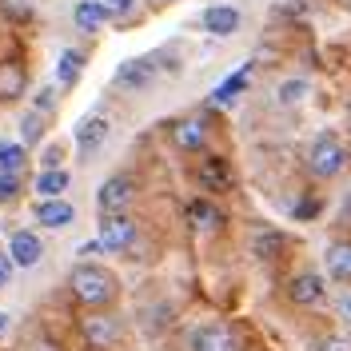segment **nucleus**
Here are the masks:
<instances>
[{"label":"nucleus","mask_w":351,"mask_h":351,"mask_svg":"<svg viewBox=\"0 0 351 351\" xmlns=\"http://www.w3.org/2000/svg\"><path fill=\"white\" fill-rule=\"evenodd\" d=\"M68 291H72V300L84 307V311H108L120 300V280H116V271L104 267V263L80 260L68 271Z\"/></svg>","instance_id":"f257e3e1"},{"label":"nucleus","mask_w":351,"mask_h":351,"mask_svg":"<svg viewBox=\"0 0 351 351\" xmlns=\"http://www.w3.org/2000/svg\"><path fill=\"white\" fill-rule=\"evenodd\" d=\"M351 164V148L339 140V132H319L311 144H307L304 152V168L311 180H319V184H331V180H339V176L348 172Z\"/></svg>","instance_id":"f03ea898"},{"label":"nucleus","mask_w":351,"mask_h":351,"mask_svg":"<svg viewBox=\"0 0 351 351\" xmlns=\"http://www.w3.org/2000/svg\"><path fill=\"white\" fill-rule=\"evenodd\" d=\"M96 240L104 247V256H124L140 240V219L132 212H112V216L96 219Z\"/></svg>","instance_id":"7ed1b4c3"},{"label":"nucleus","mask_w":351,"mask_h":351,"mask_svg":"<svg viewBox=\"0 0 351 351\" xmlns=\"http://www.w3.org/2000/svg\"><path fill=\"white\" fill-rule=\"evenodd\" d=\"M80 339L88 351H116L124 343V319L116 311H88L80 319Z\"/></svg>","instance_id":"20e7f679"},{"label":"nucleus","mask_w":351,"mask_h":351,"mask_svg":"<svg viewBox=\"0 0 351 351\" xmlns=\"http://www.w3.org/2000/svg\"><path fill=\"white\" fill-rule=\"evenodd\" d=\"M112 136V120L104 112H88L76 120V128H72V148H76V160L80 164H92L96 156L104 152V144H108Z\"/></svg>","instance_id":"39448f33"},{"label":"nucleus","mask_w":351,"mask_h":351,"mask_svg":"<svg viewBox=\"0 0 351 351\" xmlns=\"http://www.w3.org/2000/svg\"><path fill=\"white\" fill-rule=\"evenodd\" d=\"M140 196V180L132 172H112L100 188H96V216H112V212H132V204Z\"/></svg>","instance_id":"423d86ee"},{"label":"nucleus","mask_w":351,"mask_h":351,"mask_svg":"<svg viewBox=\"0 0 351 351\" xmlns=\"http://www.w3.org/2000/svg\"><path fill=\"white\" fill-rule=\"evenodd\" d=\"M168 136H172V148L184 156H204L212 148V128L204 116H180L168 124Z\"/></svg>","instance_id":"0eeeda50"},{"label":"nucleus","mask_w":351,"mask_h":351,"mask_svg":"<svg viewBox=\"0 0 351 351\" xmlns=\"http://www.w3.org/2000/svg\"><path fill=\"white\" fill-rule=\"evenodd\" d=\"M196 184L208 196L232 192V188H236V168H232V160H223V156H216V152H204V160L196 164Z\"/></svg>","instance_id":"6e6552de"},{"label":"nucleus","mask_w":351,"mask_h":351,"mask_svg":"<svg viewBox=\"0 0 351 351\" xmlns=\"http://www.w3.org/2000/svg\"><path fill=\"white\" fill-rule=\"evenodd\" d=\"M284 295H287L291 307H319L328 300V276H324V271H311V267H307V271H295V276L287 280Z\"/></svg>","instance_id":"1a4fd4ad"},{"label":"nucleus","mask_w":351,"mask_h":351,"mask_svg":"<svg viewBox=\"0 0 351 351\" xmlns=\"http://www.w3.org/2000/svg\"><path fill=\"white\" fill-rule=\"evenodd\" d=\"M156 76H160V64H156V56H128L124 64L116 68L112 84L120 88V92H144V88H152V84H156Z\"/></svg>","instance_id":"9d476101"},{"label":"nucleus","mask_w":351,"mask_h":351,"mask_svg":"<svg viewBox=\"0 0 351 351\" xmlns=\"http://www.w3.org/2000/svg\"><path fill=\"white\" fill-rule=\"evenodd\" d=\"M188 351H240V339L228 324L208 319V324L188 331Z\"/></svg>","instance_id":"9b49d317"},{"label":"nucleus","mask_w":351,"mask_h":351,"mask_svg":"<svg viewBox=\"0 0 351 351\" xmlns=\"http://www.w3.org/2000/svg\"><path fill=\"white\" fill-rule=\"evenodd\" d=\"M28 84L32 76L21 56H0V104H21L28 96Z\"/></svg>","instance_id":"f8f14e48"},{"label":"nucleus","mask_w":351,"mask_h":351,"mask_svg":"<svg viewBox=\"0 0 351 351\" xmlns=\"http://www.w3.org/2000/svg\"><path fill=\"white\" fill-rule=\"evenodd\" d=\"M184 216L192 223V232H199V236H216V232H223V223H228L212 196H192L188 208H184Z\"/></svg>","instance_id":"ddd939ff"},{"label":"nucleus","mask_w":351,"mask_h":351,"mask_svg":"<svg viewBox=\"0 0 351 351\" xmlns=\"http://www.w3.org/2000/svg\"><path fill=\"white\" fill-rule=\"evenodd\" d=\"M8 260H12V267H36V263L44 260V240L40 232H28V228H21V232H12L8 236Z\"/></svg>","instance_id":"4468645a"},{"label":"nucleus","mask_w":351,"mask_h":351,"mask_svg":"<svg viewBox=\"0 0 351 351\" xmlns=\"http://www.w3.org/2000/svg\"><path fill=\"white\" fill-rule=\"evenodd\" d=\"M32 216L44 232H64L68 223H76V204H68L64 196L56 199H36L32 204Z\"/></svg>","instance_id":"2eb2a0df"},{"label":"nucleus","mask_w":351,"mask_h":351,"mask_svg":"<svg viewBox=\"0 0 351 351\" xmlns=\"http://www.w3.org/2000/svg\"><path fill=\"white\" fill-rule=\"evenodd\" d=\"M199 24H204V32L208 36H236L240 32V24H243V16H240V8L236 4H208L204 12H199Z\"/></svg>","instance_id":"dca6fc26"},{"label":"nucleus","mask_w":351,"mask_h":351,"mask_svg":"<svg viewBox=\"0 0 351 351\" xmlns=\"http://www.w3.org/2000/svg\"><path fill=\"white\" fill-rule=\"evenodd\" d=\"M88 68V52L84 48H60V56H56V88H64V92H72V88L80 84V76H84Z\"/></svg>","instance_id":"f3484780"},{"label":"nucleus","mask_w":351,"mask_h":351,"mask_svg":"<svg viewBox=\"0 0 351 351\" xmlns=\"http://www.w3.org/2000/svg\"><path fill=\"white\" fill-rule=\"evenodd\" d=\"M324 271L335 284H351V240H331L324 247Z\"/></svg>","instance_id":"a211bd4d"},{"label":"nucleus","mask_w":351,"mask_h":351,"mask_svg":"<svg viewBox=\"0 0 351 351\" xmlns=\"http://www.w3.org/2000/svg\"><path fill=\"white\" fill-rule=\"evenodd\" d=\"M48 124H52V116H44L40 108H28L21 112V120H16V140H21L24 148H36L44 144V136H48Z\"/></svg>","instance_id":"6ab92c4d"},{"label":"nucleus","mask_w":351,"mask_h":351,"mask_svg":"<svg viewBox=\"0 0 351 351\" xmlns=\"http://www.w3.org/2000/svg\"><path fill=\"white\" fill-rule=\"evenodd\" d=\"M104 24H108V12H104L100 0H76V4H72V28H76V32L92 36V32H100Z\"/></svg>","instance_id":"aec40b11"},{"label":"nucleus","mask_w":351,"mask_h":351,"mask_svg":"<svg viewBox=\"0 0 351 351\" xmlns=\"http://www.w3.org/2000/svg\"><path fill=\"white\" fill-rule=\"evenodd\" d=\"M32 188H36V199H56L72 188V176H68L64 168H40V176H36Z\"/></svg>","instance_id":"412c9836"},{"label":"nucleus","mask_w":351,"mask_h":351,"mask_svg":"<svg viewBox=\"0 0 351 351\" xmlns=\"http://www.w3.org/2000/svg\"><path fill=\"white\" fill-rule=\"evenodd\" d=\"M284 232H276V228H263V232H256L252 236V256L260 263H267V260H280V252H284Z\"/></svg>","instance_id":"4be33fe9"},{"label":"nucleus","mask_w":351,"mask_h":351,"mask_svg":"<svg viewBox=\"0 0 351 351\" xmlns=\"http://www.w3.org/2000/svg\"><path fill=\"white\" fill-rule=\"evenodd\" d=\"M307 96H311V80L307 76H291V80H284L276 88V104L280 108H295V104H304Z\"/></svg>","instance_id":"5701e85b"},{"label":"nucleus","mask_w":351,"mask_h":351,"mask_svg":"<svg viewBox=\"0 0 351 351\" xmlns=\"http://www.w3.org/2000/svg\"><path fill=\"white\" fill-rule=\"evenodd\" d=\"M247 84H252V64H243L236 76H228V80H223L216 92H212V104H232V100H236V96H240Z\"/></svg>","instance_id":"b1692460"},{"label":"nucleus","mask_w":351,"mask_h":351,"mask_svg":"<svg viewBox=\"0 0 351 351\" xmlns=\"http://www.w3.org/2000/svg\"><path fill=\"white\" fill-rule=\"evenodd\" d=\"M24 164H28V148H24L21 140H0V172H24Z\"/></svg>","instance_id":"393cba45"},{"label":"nucleus","mask_w":351,"mask_h":351,"mask_svg":"<svg viewBox=\"0 0 351 351\" xmlns=\"http://www.w3.org/2000/svg\"><path fill=\"white\" fill-rule=\"evenodd\" d=\"M21 176L16 172H0V208H8V204H12V199L21 196Z\"/></svg>","instance_id":"a878e982"},{"label":"nucleus","mask_w":351,"mask_h":351,"mask_svg":"<svg viewBox=\"0 0 351 351\" xmlns=\"http://www.w3.org/2000/svg\"><path fill=\"white\" fill-rule=\"evenodd\" d=\"M0 16L4 21H28L32 16V0H0Z\"/></svg>","instance_id":"bb28decb"},{"label":"nucleus","mask_w":351,"mask_h":351,"mask_svg":"<svg viewBox=\"0 0 351 351\" xmlns=\"http://www.w3.org/2000/svg\"><path fill=\"white\" fill-rule=\"evenodd\" d=\"M100 4H104L108 21H128L132 12H136V0H100Z\"/></svg>","instance_id":"cd10ccee"},{"label":"nucleus","mask_w":351,"mask_h":351,"mask_svg":"<svg viewBox=\"0 0 351 351\" xmlns=\"http://www.w3.org/2000/svg\"><path fill=\"white\" fill-rule=\"evenodd\" d=\"M335 315L343 319V328H351V284H339L335 291Z\"/></svg>","instance_id":"c85d7f7f"},{"label":"nucleus","mask_w":351,"mask_h":351,"mask_svg":"<svg viewBox=\"0 0 351 351\" xmlns=\"http://www.w3.org/2000/svg\"><path fill=\"white\" fill-rule=\"evenodd\" d=\"M32 108H40L44 116H56V88H40L36 100H32Z\"/></svg>","instance_id":"c756f323"},{"label":"nucleus","mask_w":351,"mask_h":351,"mask_svg":"<svg viewBox=\"0 0 351 351\" xmlns=\"http://www.w3.org/2000/svg\"><path fill=\"white\" fill-rule=\"evenodd\" d=\"M60 160H64V148H56V144H52V148L40 156V168H60Z\"/></svg>","instance_id":"7c9ffc66"},{"label":"nucleus","mask_w":351,"mask_h":351,"mask_svg":"<svg viewBox=\"0 0 351 351\" xmlns=\"http://www.w3.org/2000/svg\"><path fill=\"white\" fill-rule=\"evenodd\" d=\"M12 271H16V267H12V260H8V256H0V291H8V284H12Z\"/></svg>","instance_id":"2f4dec72"},{"label":"nucleus","mask_w":351,"mask_h":351,"mask_svg":"<svg viewBox=\"0 0 351 351\" xmlns=\"http://www.w3.org/2000/svg\"><path fill=\"white\" fill-rule=\"evenodd\" d=\"M24 351H60V343H52V339H28V343H24Z\"/></svg>","instance_id":"473e14b6"},{"label":"nucleus","mask_w":351,"mask_h":351,"mask_svg":"<svg viewBox=\"0 0 351 351\" xmlns=\"http://www.w3.org/2000/svg\"><path fill=\"white\" fill-rule=\"evenodd\" d=\"M319 351H351V343H348V339H335V335H331V339H319Z\"/></svg>","instance_id":"72a5a7b5"},{"label":"nucleus","mask_w":351,"mask_h":351,"mask_svg":"<svg viewBox=\"0 0 351 351\" xmlns=\"http://www.w3.org/2000/svg\"><path fill=\"white\" fill-rule=\"evenodd\" d=\"M80 256H84V260H92V256H104V247H100V240H88L84 247H80Z\"/></svg>","instance_id":"f704fd0d"},{"label":"nucleus","mask_w":351,"mask_h":351,"mask_svg":"<svg viewBox=\"0 0 351 351\" xmlns=\"http://www.w3.org/2000/svg\"><path fill=\"white\" fill-rule=\"evenodd\" d=\"M0 335H8V311H0Z\"/></svg>","instance_id":"c9c22d12"},{"label":"nucleus","mask_w":351,"mask_h":351,"mask_svg":"<svg viewBox=\"0 0 351 351\" xmlns=\"http://www.w3.org/2000/svg\"><path fill=\"white\" fill-rule=\"evenodd\" d=\"M164 4H172V0H164Z\"/></svg>","instance_id":"e433bc0d"},{"label":"nucleus","mask_w":351,"mask_h":351,"mask_svg":"<svg viewBox=\"0 0 351 351\" xmlns=\"http://www.w3.org/2000/svg\"><path fill=\"white\" fill-rule=\"evenodd\" d=\"M348 116H351V108H348Z\"/></svg>","instance_id":"4c0bfd02"}]
</instances>
